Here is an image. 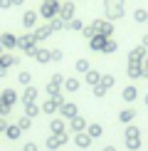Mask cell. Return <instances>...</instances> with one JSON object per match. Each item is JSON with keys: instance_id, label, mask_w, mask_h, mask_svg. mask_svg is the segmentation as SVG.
I'll use <instances>...</instances> for the list:
<instances>
[{"instance_id": "obj_1", "label": "cell", "mask_w": 148, "mask_h": 151, "mask_svg": "<svg viewBox=\"0 0 148 151\" xmlns=\"http://www.w3.org/2000/svg\"><path fill=\"white\" fill-rule=\"evenodd\" d=\"M126 15V3L123 0H104V17L106 20H119Z\"/></svg>"}, {"instance_id": "obj_2", "label": "cell", "mask_w": 148, "mask_h": 151, "mask_svg": "<svg viewBox=\"0 0 148 151\" xmlns=\"http://www.w3.org/2000/svg\"><path fill=\"white\" fill-rule=\"evenodd\" d=\"M37 47H40V42L35 40L32 32H27V30H25L22 35H17V50H22L27 57H35V50H37Z\"/></svg>"}, {"instance_id": "obj_3", "label": "cell", "mask_w": 148, "mask_h": 151, "mask_svg": "<svg viewBox=\"0 0 148 151\" xmlns=\"http://www.w3.org/2000/svg\"><path fill=\"white\" fill-rule=\"evenodd\" d=\"M37 12H40L42 22H49L52 17H57V12H59V0H42Z\"/></svg>"}, {"instance_id": "obj_4", "label": "cell", "mask_w": 148, "mask_h": 151, "mask_svg": "<svg viewBox=\"0 0 148 151\" xmlns=\"http://www.w3.org/2000/svg\"><path fill=\"white\" fill-rule=\"evenodd\" d=\"M57 15L62 17V20H67L69 22L72 17H77V3H74V0H62L59 3V12Z\"/></svg>"}, {"instance_id": "obj_5", "label": "cell", "mask_w": 148, "mask_h": 151, "mask_svg": "<svg viewBox=\"0 0 148 151\" xmlns=\"http://www.w3.org/2000/svg\"><path fill=\"white\" fill-rule=\"evenodd\" d=\"M20 22H22L25 30H35L37 25H40V12L37 10H25L22 17H20Z\"/></svg>"}, {"instance_id": "obj_6", "label": "cell", "mask_w": 148, "mask_h": 151, "mask_svg": "<svg viewBox=\"0 0 148 151\" xmlns=\"http://www.w3.org/2000/svg\"><path fill=\"white\" fill-rule=\"evenodd\" d=\"M89 25L96 30V35H104V37L114 35V22H111V20H91Z\"/></svg>"}, {"instance_id": "obj_7", "label": "cell", "mask_w": 148, "mask_h": 151, "mask_svg": "<svg viewBox=\"0 0 148 151\" xmlns=\"http://www.w3.org/2000/svg\"><path fill=\"white\" fill-rule=\"evenodd\" d=\"M0 45H3L5 52H10V50H17V35L15 32H0Z\"/></svg>"}, {"instance_id": "obj_8", "label": "cell", "mask_w": 148, "mask_h": 151, "mask_svg": "<svg viewBox=\"0 0 148 151\" xmlns=\"http://www.w3.org/2000/svg\"><path fill=\"white\" fill-rule=\"evenodd\" d=\"M32 35H35V40H37V42H42V40H49L54 32H52V27H49V22H40V25L32 30Z\"/></svg>"}, {"instance_id": "obj_9", "label": "cell", "mask_w": 148, "mask_h": 151, "mask_svg": "<svg viewBox=\"0 0 148 151\" xmlns=\"http://www.w3.org/2000/svg\"><path fill=\"white\" fill-rule=\"evenodd\" d=\"M35 62H40V65L52 62V50H47V47H37V50H35Z\"/></svg>"}, {"instance_id": "obj_10", "label": "cell", "mask_w": 148, "mask_h": 151, "mask_svg": "<svg viewBox=\"0 0 148 151\" xmlns=\"http://www.w3.org/2000/svg\"><path fill=\"white\" fill-rule=\"evenodd\" d=\"M17 65H20V60H17L12 52H3L0 55V67H8L10 70V67H17Z\"/></svg>"}, {"instance_id": "obj_11", "label": "cell", "mask_w": 148, "mask_h": 151, "mask_svg": "<svg viewBox=\"0 0 148 151\" xmlns=\"http://www.w3.org/2000/svg\"><path fill=\"white\" fill-rule=\"evenodd\" d=\"M106 40H109V37L96 35L94 40H89V50H91V52H104V45H106Z\"/></svg>"}, {"instance_id": "obj_12", "label": "cell", "mask_w": 148, "mask_h": 151, "mask_svg": "<svg viewBox=\"0 0 148 151\" xmlns=\"http://www.w3.org/2000/svg\"><path fill=\"white\" fill-rule=\"evenodd\" d=\"M37 94H40V92H37V87L30 84V87H25V92H22L20 102H22V104H30V102H35V99H37Z\"/></svg>"}, {"instance_id": "obj_13", "label": "cell", "mask_w": 148, "mask_h": 151, "mask_svg": "<svg viewBox=\"0 0 148 151\" xmlns=\"http://www.w3.org/2000/svg\"><path fill=\"white\" fill-rule=\"evenodd\" d=\"M59 111H62V116H67V119H74V116H77V104H72V102H64V104H59Z\"/></svg>"}, {"instance_id": "obj_14", "label": "cell", "mask_w": 148, "mask_h": 151, "mask_svg": "<svg viewBox=\"0 0 148 151\" xmlns=\"http://www.w3.org/2000/svg\"><path fill=\"white\" fill-rule=\"evenodd\" d=\"M143 60H146V45H141V47L128 52V62H143Z\"/></svg>"}, {"instance_id": "obj_15", "label": "cell", "mask_w": 148, "mask_h": 151, "mask_svg": "<svg viewBox=\"0 0 148 151\" xmlns=\"http://www.w3.org/2000/svg\"><path fill=\"white\" fill-rule=\"evenodd\" d=\"M0 99H3L5 104H10V106H12V104H15L20 97H17V92H15V89H10V87H8V89H3V92H0Z\"/></svg>"}, {"instance_id": "obj_16", "label": "cell", "mask_w": 148, "mask_h": 151, "mask_svg": "<svg viewBox=\"0 0 148 151\" xmlns=\"http://www.w3.org/2000/svg\"><path fill=\"white\" fill-rule=\"evenodd\" d=\"M62 87H64V92H77L79 87H82V82H79L77 77H64V84Z\"/></svg>"}, {"instance_id": "obj_17", "label": "cell", "mask_w": 148, "mask_h": 151, "mask_svg": "<svg viewBox=\"0 0 148 151\" xmlns=\"http://www.w3.org/2000/svg\"><path fill=\"white\" fill-rule=\"evenodd\" d=\"M74 70H77L79 74H86V72L91 70V62L86 60V57H82V60H77V62H74Z\"/></svg>"}, {"instance_id": "obj_18", "label": "cell", "mask_w": 148, "mask_h": 151, "mask_svg": "<svg viewBox=\"0 0 148 151\" xmlns=\"http://www.w3.org/2000/svg\"><path fill=\"white\" fill-rule=\"evenodd\" d=\"M45 92L49 94V97H57V94H62V84H59V82H54V79H49L47 87H45Z\"/></svg>"}, {"instance_id": "obj_19", "label": "cell", "mask_w": 148, "mask_h": 151, "mask_svg": "<svg viewBox=\"0 0 148 151\" xmlns=\"http://www.w3.org/2000/svg\"><path fill=\"white\" fill-rule=\"evenodd\" d=\"M49 27H52V32H62V30H67V20H62V17H52L49 20Z\"/></svg>"}, {"instance_id": "obj_20", "label": "cell", "mask_w": 148, "mask_h": 151, "mask_svg": "<svg viewBox=\"0 0 148 151\" xmlns=\"http://www.w3.org/2000/svg\"><path fill=\"white\" fill-rule=\"evenodd\" d=\"M84 82H86V84H91V87H96L99 82H101V74H99L96 70H89V72L84 74Z\"/></svg>"}, {"instance_id": "obj_21", "label": "cell", "mask_w": 148, "mask_h": 151, "mask_svg": "<svg viewBox=\"0 0 148 151\" xmlns=\"http://www.w3.org/2000/svg\"><path fill=\"white\" fill-rule=\"evenodd\" d=\"M143 74V65L141 62H128V77H141Z\"/></svg>"}, {"instance_id": "obj_22", "label": "cell", "mask_w": 148, "mask_h": 151, "mask_svg": "<svg viewBox=\"0 0 148 151\" xmlns=\"http://www.w3.org/2000/svg\"><path fill=\"white\" fill-rule=\"evenodd\" d=\"M17 82H20L22 87H30V84H32V72H27V70H20V74H17Z\"/></svg>"}, {"instance_id": "obj_23", "label": "cell", "mask_w": 148, "mask_h": 151, "mask_svg": "<svg viewBox=\"0 0 148 151\" xmlns=\"http://www.w3.org/2000/svg\"><path fill=\"white\" fill-rule=\"evenodd\" d=\"M67 27L74 30V32H82V27H84V20H79V17H72L69 22H67Z\"/></svg>"}, {"instance_id": "obj_24", "label": "cell", "mask_w": 148, "mask_h": 151, "mask_svg": "<svg viewBox=\"0 0 148 151\" xmlns=\"http://www.w3.org/2000/svg\"><path fill=\"white\" fill-rule=\"evenodd\" d=\"M116 50H119V42L109 37V40H106V45H104V55H114Z\"/></svg>"}, {"instance_id": "obj_25", "label": "cell", "mask_w": 148, "mask_h": 151, "mask_svg": "<svg viewBox=\"0 0 148 151\" xmlns=\"http://www.w3.org/2000/svg\"><path fill=\"white\" fill-rule=\"evenodd\" d=\"M82 35H84V40L89 42V40H94V37H96V30L91 27V25H84V27H82Z\"/></svg>"}, {"instance_id": "obj_26", "label": "cell", "mask_w": 148, "mask_h": 151, "mask_svg": "<svg viewBox=\"0 0 148 151\" xmlns=\"http://www.w3.org/2000/svg\"><path fill=\"white\" fill-rule=\"evenodd\" d=\"M123 99H126V102H133L136 99V87H126V89H123Z\"/></svg>"}, {"instance_id": "obj_27", "label": "cell", "mask_w": 148, "mask_h": 151, "mask_svg": "<svg viewBox=\"0 0 148 151\" xmlns=\"http://www.w3.org/2000/svg\"><path fill=\"white\" fill-rule=\"evenodd\" d=\"M133 20H136V22H146V20H148V12H146V10H136V12H133Z\"/></svg>"}, {"instance_id": "obj_28", "label": "cell", "mask_w": 148, "mask_h": 151, "mask_svg": "<svg viewBox=\"0 0 148 151\" xmlns=\"http://www.w3.org/2000/svg\"><path fill=\"white\" fill-rule=\"evenodd\" d=\"M114 82H116L114 74H101V84L106 87V89H109V87H114Z\"/></svg>"}, {"instance_id": "obj_29", "label": "cell", "mask_w": 148, "mask_h": 151, "mask_svg": "<svg viewBox=\"0 0 148 151\" xmlns=\"http://www.w3.org/2000/svg\"><path fill=\"white\" fill-rule=\"evenodd\" d=\"M25 106H27V116H37V114H40V106H37L35 102H30V104H25Z\"/></svg>"}, {"instance_id": "obj_30", "label": "cell", "mask_w": 148, "mask_h": 151, "mask_svg": "<svg viewBox=\"0 0 148 151\" xmlns=\"http://www.w3.org/2000/svg\"><path fill=\"white\" fill-rule=\"evenodd\" d=\"M72 127L77 129V131H82V129H84V119H82V116H74V119H72Z\"/></svg>"}, {"instance_id": "obj_31", "label": "cell", "mask_w": 148, "mask_h": 151, "mask_svg": "<svg viewBox=\"0 0 148 151\" xmlns=\"http://www.w3.org/2000/svg\"><path fill=\"white\" fill-rule=\"evenodd\" d=\"M52 62H64V52L62 50H52Z\"/></svg>"}, {"instance_id": "obj_32", "label": "cell", "mask_w": 148, "mask_h": 151, "mask_svg": "<svg viewBox=\"0 0 148 151\" xmlns=\"http://www.w3.org/2000/svg\"><path fill=\"white\" fill-rule=\"evenodd\" d=\"M104 94H106V87H104L101 82H99V84L94 87V97H104Z\"/></svg>"}, {"instance_id": "obj_33", "label": "cell", "mask_w": 148, "mask_h": 151, "mask_svg": "<svg viewBox=\"0 0 148 151\" xmlns=\"http://www.w3.org/2000/svg\"><path fill=\"white\" fill-rule=\"evenodd\" d=\"M62 129H64V122H62V119H54V122H52V131H57V134H59Z\"/></svg>"}, {"instance_id": "obj_34", "label": "cell", "mask_w": 148, "mask_h": 151, "mask_svg": "<svg viewBox=\"0 0 148 151\" xmlns=\"http://www.w3.org/2000/svg\"><path fill=\"white\" fill-rule=\"evenodd\" d=\"M89 141H91V139H89V136H84V134L77 136V144H79V146H89Z\"/></svg>"}, {"instance_id": "obj_35", "label": "cell", "mask_w": 148, "mask_h": 151, "mask_svg": "<svg viewBox=\"0 0 148 151\" xmlns=\"http://www.w3.org/2000/svg\"><path fill=\"white\" fill-rule=\"evenodd\" d=\"M62 141H64V136H54V139H49L47 144H49V146H52V149H54V146H59V144H62Z\"/></svg>"}, {"instance_id": "obj_36", "label": "cell", "mask_w": 148, "mask_h": 151, "mask_svg": "<svg viewBox=\"0 0 148 151\" xmlns=\"http://www.w3.org/2000/svg\"><path fill=\"white\" fill-rule=\"evenodd\" d=\"M0 114H3V116H5V114H10V104H5L3 99H0Z\"/></svg>"}, {"instance_id": "obj_37", "label": "cell", "mask_w": 148, "mask_h": 151, "mask_svg": "<svg viewBox=\"0 0 148 151\" xmlns=\"http://www.w3.org/2000/svg\"><path fill=\"white\" fill-rule=\"evenodd\" d=\"M12 8V0H0V10H10Z\"/></svg>"}, {"instance_id": "obj_38", "label": "cell", "mask_w": 148, "mask_h": 151, "mask_svg": "<svg viewBox=\"0 0 148 151\" xmlns=\"http://www.w3.org/2000/svg\"><path fill=\"white\" fill-rule=\"evenodd\" d=\"M20 129H30V116H22L20 119Z\"/></svg>"}, {"instance_id": "obj_39", "label": "cell", "mask_w": 148, "mask_h": 151, "mask_svg": "<svg viewBox=\"0 0 148 151\" xmlns=\"http://www.w3.org/2000/svg\"><path fill=\"white\" fill-rule=\"evenodd\" d=\"M8 134H10V139H15V136L20 134V129H17V127H10V129H8Z\"/></svg>"}, {"instance_id": "obj_40", "label": "cell", "mask_w": 148, "mask_h": 151, "mask_svg": "<svg viewBox=\"0 0 148 151\" xmlns=\"http://www.w3.org/2000/svg\"><path fill=\"white\" fill-rule=\"evenodd\" d=\"M89 134H91V136H99V134H101V129L94 124V127H89Z\"/></svg>"}, {"instance_id": "obj_41", "label": "cell", "mask_w": 148, "mask_h": 151, "mask_svg": "<svg viewBox=\"0 0 148 151\" xmlns=\"http://www.w3.org/2000/svg\"><path fill=\"white\" fill-rule=\"evenodd\" d=\"M131 116H133V111H123V114H121V119H123V122H128Z\"/></svg>"}, {"instance_id": "obj_42", "label": "cell", "mask_w": 148, "mask_h": 151, "mask_svg": "<svg viewBox=\"0 0 148 151\" xmlns=\"http://www.w3.org/2000/svg\"><path fill=\"white\" fill-rule=\"evenodd\" d=\"M25 5V0H12V8H22Z\"/></svg>"}, {"instance_id": "obj_43", "label": "cell", "mask_w": 148, "mask_h": 151, "mask_svg": "<svg viewBox=\"0 0 148 151\" xmlns=\"http://www.w3.org/2000/svg\"><path fill=\"white\" fill-rule=\"evenodd\" d=\"M3 77H8V67H0V79Z\"/></svg>"}, {"instance_id": "obj_44", "label": "cell", "mask_w": 148, "mask_h": 151, "mask_svg": "<svg viewBox=\"0 0 148 151\" xmlns=\"http://www.w3.org/2000/svg\"><path fill=\"white\" fill-rule=\"evenodd\" d=\"M0 131H5V119H0Z\"/></svg>"}, {"instance_id": "obj_45", "label": "cell", "mask_w": 148, "mask_h": 151, "mask_svg": "<svg viewBox=\"0 0 148 151\" xmlns=\"http://www.w3.org/2000/svg\"><path fill=\"white\" fill-rule=\"evenodd\" d=\"M3 52H5V50H3V45H0V55H3Z\"/></svg>"}, {"instance_id": "obj_46", "label": "cell", "mask_w": 148, "mask_h": 151, "mask_svg": "<svg viewBox=\"0 0 148 151\" xmlns=\"http://www.w3.org/2000/svg\"><path fill=\"white\" fill-rule=\"evenodd\" d=\"M74 3H84V0H74Z\"/></svg>"}, {"instance_id": "obj_47", "label": "cell", "mask_w": 148, "mask_h": 151, "mask_svg": "<svg viewBox=\"0 0 148 151\" xmlns=\"http://www.w3.org/2000/svg\"><path fill=\"white\" fill-rule=\"evenodd\" d=\"M59 3H62V0H59Z\"/></svg>"}]
</instances>
